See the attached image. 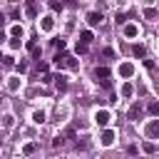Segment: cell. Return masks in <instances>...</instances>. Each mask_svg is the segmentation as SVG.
Segmentation results:
<instances>
[{
    "mask_svg": "<svg viewBox=\"0 0 159 159\" xmlns=\"http://www.w3.org/2000/svg\"><path fill=\"white\" fill-rule=\"evenodd\" d=\"M94 75H97V80H99L104 87L109 84V82H107V77H109V70H107V67H97V70H94Z\"/></svg>",
    "mask_w": 159,
    "mask_h": 159,
    "instance_id": "cell-5",
    "label": "cell"
},
{
    "mask_svg": "<svg viewBox=\"0 0 159 159\" xmlns=\"http://www.w3.org/2000/svg\"><path fill=\"white\" fill-rule=\"evenodd\" d=\"M144 17H147V20H154V17H157V10H154V7H147V10H144Z\"/></svg>",
    "mask_w": 159,
    "mask_h": 159,
    "instance_id": "cell-20",
    "label": "cell"
},
{
    "mask_svg": "<svg viewBox=\"0 0 159 159\" xmlns=\"http://www.w3.org/2000/svg\"><path fill=\"white\" fill-rule=\"evenodd\" d=\"M35 149H37V144H35V142H30V144H25L22 154H25V157H27V154H35Z\"/></svg>",
    "mask_w": 159,
    "mask_h": 159,
    "instance_id": "cell-15",
    "label": "cell"
},
{
    "mask_svg": "<svg viewBox=\"0 0 159 159\" xmlns=\"http://www.w3.org/2000/svg\"><path fill=\"white\" fill-rule=\"evenodd\" d=\"M2 62H5V67H10V65H12V57H10V55H5V57H2Z\"/></svg>",
    "mask_w": 159,
    "mask_h": 159,
    "instance_id": "cell-28",
    "label": "cell"
},
{
    "mask_svg": "<svg viewBox=\"0 0 159 159\" xmlns=\"http://www.w3.org/2000/svg\"><path fill=\"white\" fill-rule=\"evenodd\" d=\"M80 40H82V42H87V45H89V42H92V40H94V35H92V32H89V30H84V32H80Z\"/></svg>",
    "mask_w": 159,
    "mask_h": 159,
    "instance_id": "cell-13",
    "label": "cell"
},
{
    "mask_svg": "<svg viewBox=\"0 0 159 159\" xmlns=\"http://www.w3.org/2000/svg\"><path fill=\"white\" fill-rule=\"evenodd\" d=\"M10 37H22V27H20V25H15V27L10 30Z\"/></svg>",
    "mask_w": 159,
    "mask_h": 159,
    "instance_id": "cell-21",
    "label": "cell"
},
{
    "mask_svg": "<svg viewBox=\"0 0 159 159\" xmlns=\"http://www.w3.org/2000/svg\"><path fill=\"white\" fill-rule=\"evenodd\" d=\"M17 87H20V80H17V77H12V80L7 82V89H10V92H15Z\"/></svg>",
    "mask_w": 159,
    "mask_h": 159,
    "instance_id": "cell-18",
    "label": "cell"
},
{
    "mask_svg": "<svg viewBox=\"0 0 159 159\" xmlns=\"http://www.w3.org/2000/svg\"><path fill=\"white\" fill-rule=\"evenodd\" d=\"M132 94H134V87H132V84L127 82V84L122 87V97H132Z\"/></svg>",
    "mask_w": 159,
    "mask_h": 159,
    "instance_id": "cell-14",
    "label": "cell"
},
{
    "mask_svg": "<svg viewBox=\"0 0 159 159\" xmlns=\"http://www.w3.org/2000/svg\"><path fill=\"white\" fill-rule=\"evenodd\" d=\"M109 119H112V117H109V112H107V109H97V112H94V122H97L99 127H107V124H109Z\"/></svg>",
    "mask_w": 159,
    "mask_h": 159,
    "instance_id": "cell-3",
    "label": "cell"
},
{
    "mask_svg": "<svg viewBox=\"0 0 159 159\" xmlns=\"http://www.w3.org/2000/svg\"><path fill=\"white\" fill-rule=\"evenodd\" d=\"M55 87H57V92H65L67 89V77L65 75H55Z\"/></svg>",
    "mask_w": 159,
    "mask_h": 159,
    "instance_id": "cell-6",
    "label": "cell"
},
{
    "mask_svg": "<svg viewBox=\"0 0 159 159\" xmlns=\"http://www.w3.org/2000/svg\"><path fill=\"white\" fill-rule=\"evenodd\" d=\"M55 47H57V50H65V40L57 37V40H55Z\"/></svg>",
    "mask_w": 159,
    "mask_h": 159,
    "instance_id": "cell-25",
    "label": "cell"
},
{
    "mask_svg": "<svg viewBox=\"0 0 159 159\" xmlns=\"http://www.w3.org/2000/svg\"><path fill=\"white\" fill-rule=\"evenodd\" d=\"M137 35H139V27H137L134 22L124 25V37H137Z\"/></svg>",
    "mask_w": 159,
    "mask_h": 159,
    "instance_id": "cell-8",
    "label": "cell"
},
{
    "mask_svg": "<svg viewBox=\"0 0 159 159\" xmlns=\"http://www.w3.org/2000/svg\"><path fill=\"white\" fill-rule=\"evenodd\" d=\"M99 139H102V147H109V144L114 142V132H112V129H104Z\"/></svg>",
    "mask_w": 159,
    "mask_h": 159,
    "instance_id": "cell-7",
    "label": "cell"
},
{
    "mask_svg": "<svg viewBox=\"0 0 159 159\" xmlns=\"http://www.w3.org/2000/svg\"><path fill=\"white\" fill-rule=\"evenodd\" d=\"M144 134L149 139H159V119H152L147 127H144Z\"/></svg>",
    "mask_w": 159,
    "mask_h": 159,
    "instance_id": "cell-2",
    "label": "cell"
},
{
    "mask_svg": "<svg viewBox=\"0 0 159 159\" xmlns=\"http://www.w3.org/2000/svg\"><path fill=\"white\" fill-rule=\"evenodd\" d=\"M50 7H52V10H62V2H57V0H52V2H50Z\"/></svg>",
    "mask_w": 159,
    "mask_h": 159,
    "instance_id": "cell-26",
    "label": "cell"
},
{
    "mask_svg": "<svg viewBox=\"0 0 159 159\" xmlns=\"http://www.w3.org/2000/svg\"><path fill=\"white\" fill-rule=\"evenodd\" d=\"M25 12H27L30 17L37 15V5H35V0H27V2H25Z\"/></svg>",
    "mask_w": 159,
    "mask_h": 159,
    "instance_id": "cell-11",
    "label": "cell"
},
{
    "mask_svg": "<svg viewBox=\"0 0 159 159\" xmlns=\"http://www.w3.org/2000/svg\"><path fill=\"white\" fill-rule=\"evenodd\" d=\"M139 117V104H134L132 109H129V119H137Z\"/></svg>",
    "mask_w": 159,
    "mask_h": 159,
    "instance_id": "cell-23",
    "label": "cell"
},
{
    "mask_svg": "<svg viewBox=\"0 0 159 159\" xmlns=\"http://www.w3.org/2000/svg\"><path fill=\"white\" fill-rule=\"evenodd\" d=\"M149 114L159 117V102H149Z\"/></svg>",
    "mask_w": 159,
    "mask_h": 159,
    "instance_id": "cell-19",
    "label": "cell"
},
{
    "mask_svg": "<svg viewBox=\"0 0 159 159\" xmlns=\"http://www.w3.org/2000/svg\"><path fill=\"white\" fill-rule=\"evenodd\" d=\"M144 152H147V154H154V152H157V144H152V142H144Z\"/></svg>",
    "mask_w": 159,
    "mask_h": 159,
    "instance_id": "cell-22",
    "label": "cell"
},
{
    "mask_svg": "<svg viewBox=\"0 0 159 159\" xmlns=\"http://www.w3.org/2000/svg\"><path fill=\"white\" fill-rule=\"evenodd\" d=\"M119 75H122V77H132V75H134V65H132V62H122V65H119Z\"/></svg>",
    "mask_w": 159,
    "mask_h": 159,
    "instance_id": "cell-4",
    "label": "cell"
},
{
    "mask_svg": "<svg viewBox=\"0 0 159 159\" xmlns=\"http://www.w3.org/2000/svg\"><path fill=\"white\" fill-rule=\"evenodd\" d=\"M40 27H42L45 32H50V30L55 27V20H52V15H47V17H42V22H40Z\"/></svg>",
    "mask_w": 159,
    "mask_h": 159,
    "instance_id": "cell-10",
    "label": "cell"
},
{
    "mask_svg": "<svg viewBox=\"0 0 159 159\" xmlns=\"http://www.w3.org/2000/svg\"><path fill=\"white\" fill-rule=\"evenodd\" d=\"M55 65H57V67H70V70H77V60H75L72 55L62 52V50L55 55Z\"/></svg>",
    "mask_w": 159,
    "mask_h": 159,
    "instance_id": "cell-1",
    "label": "cell"
},
{
    "mask_svg": "<svg viewBox=\"0 0 159 159\" xmlns=\"http://www.w3.org/2000/svg\"><path fill=\"white\" fill-rule=\"evenodd\" d=\"M17 72H27V62H17Z\"/></svg>",
    "mask_w": 159,
    "mask_h": 159,
    "instance_id": "cell-27",
    "label": "cell"
},
{
    "mask_svg": "<svg viewBox=\"0 0 159 159\" xmlns=\"http://www.w3.org/2000/svg\"><path fill=\"white\" fill-rule=\"evenodd\" d=\"M77 52H80V55H84V52H87V42H82V40H80V42H77Z\"/></svg>",
    "mask_w": 159,
    "mask_h": 159,
    "instance_id": "cell-24",
    "label": "cell"
},
{
    "mask_svg": "<svg viewBox=\"0 0 159 159\" xmlns=\"http://www.w3.org/2000/svg\"><path fill=\"white\" fill-rule=\"evenodd\" d=\"M27 50L32 52V57H40V47H37L35 42H27Z\"/></svg>",
    "mask_w": 159,
    "mask_h": 159,
    "instance_id": "cell-16",
    "label": "cell"
},
{
    "mask_svg": "<svg viewBox=\"0 0 159 159\" xmlns=\"http://www.w3.org/2000/svg\"><path fill=\"white\" fill-rule=\"evenodd\" d=\"M87 22H89L92 27H97V25L102 22V12H89V15H87Z\"/></svg>",
    "mask_w": 159,
    "mask_h": 159,
    "instance_id": "cell-9",
    "label": "cell"
},
{
    "mask_svg": "<svg viewBox=\"0 0 159 159\" xmlns=\"http://www.w3.org/2000/svg\"><path fill=\"white\" fill-rule=\"evenodd\" d=\"M32 122H35V124H42V122H45V112H42V109L32 112Z\"/></svg>",
    "mask_w": 159,
    "mask_h": 159,
    "instance_id": "cell-12",
    "label": "cell"
},
{
    "mask_svg": "<svg viewBox=\"0 0 159 159\" xmlns=\"http://www.w3.org/2000/svg\"><path fill=\"white\" fill-rule=\"evenodd\" d=\"M144 55H147L144 45H134V57H144Z\"/></svg>",
    "mask_w": 159,
    "mask_h": 159,
    "instance_id": "cell-17",
    "label": "cell"
}]
</instances>
